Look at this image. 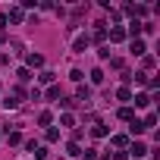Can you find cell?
Returning a JSON list of instances; mask_svg holds the SVG:
<instances>
[{"label":"cell","instance_id":"obj_3","mask_svg":"<svg viewBox=\"0 0 160 160\" xmlns=\"http://www.w3.org/2000/svg\"><path fill=\"white\" fill-rule=\"evenodd\" d=\"M28 66H44V57L41 53H28Z\"/></svg>","mask_w":160,"mask_h":160},{"label":"cell","instance_id":"obj_5","mask_svg":"<svg viewBox=\"0 0 160 160\" xmlns=\"http://www.w3.org/2000/svg\"><path fill=\"white\" fill-rule=\"evenodd\" d=\"M88 47V35H82V38H75V50H85Z\"/></svg>","mask_w":160,"mask_h":160},{"label":"cell","instance_id":"obj_12","mask_svg":"<svg viewBox=\"0 0 160 160\" xmlns=\"http://www.w3.org/2000/svg\"><path fill=\"white\" fill-rule=\"evenodd\" d=\"M38 78H41V82H44V85H47V82H53V72H47V69H44V72H41V75H38Z\"/></svg>","mask_w":160,"mask_h":160},{"label":"cell","instance_id":"obj_9","mask_svg":"<svg viewBox=\"0 0 160 160\" xmlns=\"http://www.w3.org/2000/svg\"><path fill=\"white\" fill-rule=\"evenodd\" d=\"M91 82H94V85H101V82H104V72H101V69H94V72H91Z\"/></svg>","mask_w":160,"mask_h":160},{"label":"cell","instance_id":"obj_2","mask_svg":"<svg viewBox=\"0 0 160 160\" xmlns=\"http://www.w3.org/2000/svg\"><path fill=\"white\" fill-rule=\"evenodd\" d=\"M144 50H148V47H144V41H138V38H135V41H132V53H135V57H141Z\"/></svg>","mask_w":160,"mask_h":160},{"label":"cell","instance_id":"obj_4","mask_svg":"<svg viewBox=\"0 0 160 160\" xmlns=\"http://www.w3.org/2000/svg\"><path fill=\"white\" fill-rule=\"evenodd\" d=\"M129 132H132V135H141V132H144V126H141L138 119H132V126H129Z\"/></svg>","mask_w":160,"mask_h":160},{"label":"cell","instance_id":"obj_11","mask_svg":"<svg viewBox=\"0 0 160 160\" xmlns=\"http://www.w3.org/2000/svg\"><path fill=\"white\" fill-rule=\"evenodd\" d=\"M7 141H10V144H19V141H22V135H19V132H10V135H7Z\"/></svg>","mask_w":160,"mask_h":160},{"label":"cell","instance_id":"obj_7","mask_svg":"<svg viewBox=\"0 0 160 160\" xmlns=\"http://www.w3.org/2000/svg\"><path fill=\"white\" fill-rule=\"evenodd\" d=\"M132 116H135L132 107H122V110H119V119H129V122H132Z\"/></svg>","mask_w":160,"mask_h":160},{"label":"cell","instance_id":"obj_6","mask_svg":"<svg viewBox=\"0 0 160 160\" xmlns=\"http://www.w3.org/2000/svg\"><path fill=\"white\" fill-rule=\"evenodd\" d=\"M148 104H151L148 94H138V98H135V107H148Z\"/></svg>","mask_w":160,"mask_h":160},{"label":"cell","instance_id":"obj_10","mask_svg":"<svg viewBox=\"0 0 160 160\" xmlns=\"http://www.w3.org/2000/svg\"><path fill=\"white\" fill-rule=\"evenodd\" d=\"M110 38H113V41H122V38H126V32H122V28H113V32H110Z\"/></svg>","mask_w":160,"mask_h":160},{"label":"cell","instance_id":"obj_1","mask_svg":"<svg viewBox=\"0 0 160 160\" xmlns=\"http://www.w3.org/2000/svg\"><path fill=\"white\" fill-rule=\"evenodd\" d=\"M144 151H148V148H144L141 141H135V144L129 148V154H132V157H144Z\"/></svg>","mask_w":160,"mask_h":160},{"label":"cell","instance_id":"obj_8","mask_svg":"<svg viewBox=\"0 0 160 160\" xmlns=\"http://www.w3.org/2000/svg\"><path fill=\"white\" fill-rule=\"evenodd\" d=\"M91 135H94V138H104V135H107V129H104V126H101V122H98V126H94V129H91Z\"/></svg>","mask_w":160,"mask_h":160}]
</instances>
